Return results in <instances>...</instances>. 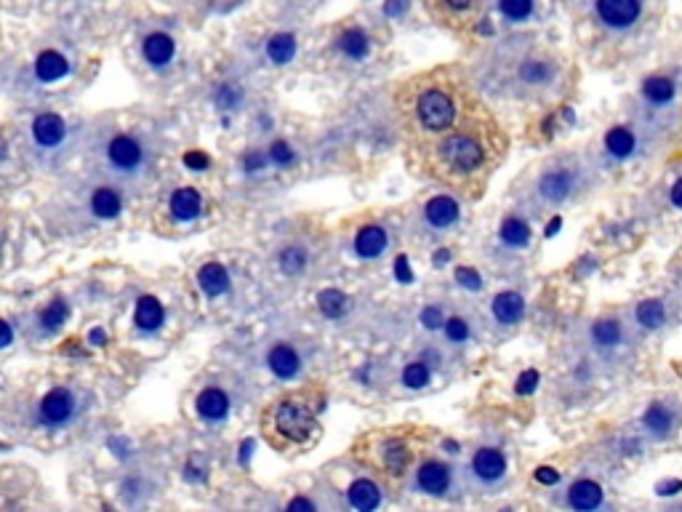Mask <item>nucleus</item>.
Segmentation results:
<instances>
[{"mask_svg": "<svg viewBox=\"0 0 682 512\" xmlns=\"http://www.w3.org/2000/svg\"><path fill=\"white\" fill-rule=\"evenodd\" d=\"M507 139L501 134L499 120L485 107L467 123L445 134L411 144L413 158L419 160L424 174L448 184L464 195H480L493 168L504 158Z\"/></svg>", "mask_w": 682, "mask_h": 512, "instance_id": "1", "label": "nucleus"}, {"mask_svg": "<svg viewBox=\"0 0 682 512\" xmlns=\"http://www.w3.org/2000/svg\"><path fill=\"white\" fill-rule=\"evenodd\" d=\"M320 432L318 416L312 406L299 395H283L272 400L262 414V435L272 448H310Z\"/></svg>", "mask_w": 682, "mask_h": 512, "instance_id": "2", "label": "nucleus"}, {"mask_svg": "<svg viewBox=\"0 0 682 512\" xmlns=\"http://www.w3.org/2000/svg\"><path fill=\"white\" fill-rule=\"evenodd\" d=\"M355 456L360 462L371 464L373 470L387 475V478H403L405 472L411 470L416 448L405 435L400 432H376L355 448Z\"/></svg>", "mask_w": 682, "mask_h": 512, "instance_id": "3", "label": "nucleus"}, {"mask_svg": "<svg viewBox=\"0 0 682 512\" xmlns=\"http://www.w3.org/2000/svg\"><path fill=\"white\" fill-rule=\"evenodd\" d=\"M682 91V80L677 72H656L643 80L640 86V102L651 115H672L677 96Z\"/></svg>", "mask_w": 682, "mask_h": 512, "instance_id": "4", "label": "nucleus"}, {"mask_svg": "<svg viewBox=\"0 0 682 512\" xmlns=\"http://www.w3.org/2000/svg\"><path fill=\"white\" fill-rule=\"evenodd\" d=\"M597 22L611 32H629L643 22L645 0H595Z\"/></svg>", "mask_w": 682, "mask_h": 512, "instance_id": "5", "label": "nucleus"}, {"mask_svg": "<svg viewBox=\"0 0 682 512\" xmlns=\"http://www.w3.org/2000/svg\"><path fill=\"white\" fill-rule=\"evenodd\" d=\"M107 163H110L118 174H136L144 166V147L139 139L128 134H115L107 142Z\"/></svg>", "mask_w": 682, "mask_h": 512, "instance_id": "6", "label": "nucleus"}, {"mask_svg": "<svg viewBox=\"0 0 682 512\" xmlns=\"http://www.w3.org/2000/svg\"><path fill=\"white\" fill-rule=\"evenodd\" d=\"M78 411V400H75V392L67 390V387H56L48 395H43L38 406L40 422L48 424V427H64V424L72 422V416Z\"/></svg>", "mask_w": 682, "mask_h": 512, "instance_id": "7", "label": "nucleus"}, {"mask_svg": "<svg viewBox=\"0 0 682 512\" xmlns=\"http://www.w3.org/2000/svg\"><path fill=\"white\" fill-rule=\"evenodd\" d=\"M640 427L651 438L667 440L680 427V408L675 403H669V400H656L640 416Z\"/></svg>", "mask_w": 682, "mask_h": 512, "instance_id": "8", "label": "nucleus"}, {"mask_svg": "<svg viewBox=\"0 0 682 512\" xmlns=\"http://www.w3.org/2000/svg\"><path fill=\"white\" fill-rule=\"evenodd\" d=\"M469 470L475 475L483 486H496L499 480H504L507 475V456L501 454L499 448H477L475 456H472V464Z\"/></svg>", "mask_w": 682, "mask_h": 512, "instance_id": "9", "label": "nucleus"}, {"mask_svg": "<svg viewBox=\"0 0 682 512\" xmlns=\"http://www.w3.org/2000/svg\"><path fill=\"white\" fill-rule=\"evenodd\" d=\"M579 187V176L573 168H552L539 179V195L547 203H563Z\"/></svg>", "mask_w": 682, "mask_h": 512, "instance_id": "10", "label": "nucleus"}, {"mask_svg": "<svg viewBox=\"0 0 682 512\" xmlns=\"http://www.w3.org/2000/svg\"><path fill=\"white\" fill-rule=\"evenodd\" d=\"M453 486V470L445 462H437V459H427L416 470V488L421 494L429 496H445Z\"/></svg>", "mask_w": 682, "mask_h": 512, "instance_id": "11", "label": "nucleus"}, {"mask_svg": "<svg viewBox=\"0 0 682 512\" xmlns=\"http://www.w3.org/2000/svg\"><path fill=\"white\" fill-rule=\"evenodd\" d=\"M603 147L608 152V158L624 163V160L635 158L643 142H640V134L632 126H613L605 131Z\"/></svg>", "mask_w": 682, "mask_h": 512, "instance_id": "12", "label": "nucleus"}, {"mask_svg": "<svg viewBox=\"0 0 682 512\" xmlns=\"http://www.w3.org/2000/svg\"><path fill=\"white\" fill-rule=\"evenodd\" d=\"M67 136V123H64L62 115L56 112H43L38 118L32 120V139L38 147H59Z\"/></svg>", "mask_w": 682, "mask_h": 512, "instance_id": "13", "label": "nucleus"}, {"mask_svg": "<svg viewBox=\"0 0 682 512\" xmlns=\"http://www.w3.org/2000/svg\"><path fill=\"white\" fill-rule=\"evenodd\" d=\"M603 504H605V491L597 480L581 478V480H576V483H571V488H568V507H573V510L592 512V510H600Z\"/></svg>", "mask_w": 682, "mask_h": 512, "instance_id": "14", "label": "nucleus"}, {"mask_svg": "<svg viewBox=\"0 0 682 512\" xmlns=\"http://www.w3.org/2000/svg\"><path fill=\"white\" fill-rule=\"evenodd\" d=\"M461 216V208L459 203H456V198H451V195H435L432 200H427V206H424V222L429 224V227H435V230H448V227H453V224L459 222Z\"/></svg>", "mask_w": 682, "mask_h": 512, "instance_id": "15", "label": "nucleus"}, {"mask_svg": "<svg viewBox=\"0 0 682 512\" xmlns=\"http://www.w3.org/2000/svg\"><path fill=\"white\" fill-rule=\"evenodd\" d=\"M267 366L278 379H294L299 374V368H302V358H299V352L291 344L280 342L267 352Z\"/></svg>", "mask_w": 682, "mask_h": 512, "instance_id": "16", "label": "nucleus"}, {"mask_svg": "<svg viewBox=\"0 0 682 512\" xmlns=\"http://www.w3.org/2000/svg\"><path fill=\"white\" fill-rule=\"evenodd\" d=\"M142 54H144V62L152 64V67H166V64H171V59L176 56V43L171 35H166V32H152V35H147L142 43Z\"/></svg>", "mask_w": 682, "mask_h": 512, "instance_id": "17", "label": "nucleus"}, {"mask_svg": "<svg viewBox=\"0 0 682 512\" xmlns=\"http://www.w3.org/2000/svg\"><path fill=\"white\" fill-rule=\"evenodd\" d=\"M589 336H592V342L600 350H616V347L627 342V328H624V323L619 318H600L592 323Z\"/></svg>", "mask_w": 682, "mask_h": 512, "instance_id": "18", "label": "nucleus"}, {"mask_svg": "<svg viewBox=\"0 0 682 512\" xmlns=\"http://www.w3.org/2000/svg\"><path fill=\"white\" fill-rule=\"evenodd\" d=\"M389 235L387 230H381L376 224H365L363 230H357L355 235V254L360 259H376L387 251Z\"/></svg>", "mask_w": 682, "mask_h": 512, "instance_id": "19", "label": "nucleus"}, {"mask_svg": "<svg viewBox=\"0 0 682 512\" xmlns=\"http://www.w3.org/2000/svg\"><path fill=\"white\" fill-rule=\"evenodd\" d=\"M195 411L208 422H222L224 416L230 414V398L219 387H208L195 398Z\"/></svg>", "mask_w": 682, "mask_h": 512, "instance_id": "20", "label": "nucleus"}, {"mask_svg": "<svg viewBox=\"0 0 682 512\" xmlns=\"http://www.w3.org/2000/svg\"><path fill=\"white\" fill-rule=\"evenodd\" d=\"M635 323L645 331H659L669 323V307L664 299H643L635 307Z\"/></svg>", "mask_w": 682, "mask_h": 512, "instance_id": "21", "label": "nucleus"}, {"mask_svg": "<svg viewBox=\"0 0 682 512\" xmlns=\"http://www.w3.org/2000/svg\"><path fill=\"white\" fill-rule=\"evenodd\" d=\"M347 502L349 507H355L360 512H371L381 504V488L368 478L355 480L352 486L347 488Z\"/></svg>", "mask_w": 682, "mask_h": 512, "instance_id": "22", "label": "nucleus"}, {"mask_svg": "<svg viewBox=\"0 0 682 512\" xmlns=\"http://www.w3.org/2000/svg\"><path fill=\"white\" fill-rule=\"evenodd\" d=\"M525 315V299L517 291H501L496 299H493V318L504 323V326H512V323H520Z\"/></svg>", "mask_w": 682, "mask_h": 512, "instance_id": "23", "label": "nucleus"}, {"mask_svg": "<svg viewBox=\"0 0 682 512\" xmlns=\"http://www.w3.org/2000/svg\"><path fill=\"white\" fill-rule=\"evenodd\" d=\"M203 208V198L195 187H182L171 195V216L176 222H192Z\"/></svg>", "mask_w": 682, "mask_h": 512, "instance_id": "24", "label": "nucleus"}, {"mask_svg": "<svg viewBox=\"0 0 682 512\" xmlns=\"http://www.w3.org/2000/svg\"><path fill=\"white\" fill-rule=\"evenodd\" d=\"M166 320V312H163V304L155 299V296H139L134 310V323L136 328L142 331H158Z\"/></svg>", "mask_w": 682, "mask_h": 512, "instance_id": "25", "label": "nucleus"}, {"mask_svg": "<svg viewBox=\"0 0 682 512\" xmlns=\"http://www.w3.org/2000/svg\"><path fill=\"white\" fill-rule=\"evenodd\" d=\"M120 211H123V198H120V192L115 187L102 184V187H96L91 192V214L94 216H99V219H115Z\"/></svg>", "mask_w": 682, "mask_h": 512, "instance_id": "26", "label": "nucleus"}, {"mask_svg": "<svg viewBox=\"0 0 682 512\" xmlns=\"http://www.w3.org/2000/svg\"><path fill=\"white\" fill-rule=\"evenodd\" d=\"M198 283L206 291V296H222L230 288V272L224 270L219 262H208L198 270Z\"/></svg>", "mask_w": 682, "mask_h": 512, "instance_id": "27", "label": "nucleus"}, {"mask_svg": "<svg viewBox=\"0 0 682 512\" xmlns=\"http://www.w3.org/2000/svg\"><path fill=\"white\" fill-rule=\"evenodd\" d=\"M67 72H70V62H67V56H62L59 51H43V54L38 56V62H35V75H38V80H43V83H56V80H62Z\"/></svg>", "mask_w": 682, "mask_h": 512, "instance_id": "28", "label": "nucleus"}, {"mask_svg": "<svg viewBox=\"0 0 682 512\" xmlns=\"http://www.w3.org/2000/svg\"><path fill=\"white\" fill-rule=\"evenodd\" d=\"M339 51L349 59H365L368 51H371V38L368 32L360 30V27H349L339 35Z\"/></svg>", "mask_w": 682, "mask_h": 512, "instance_id": "29", "label": "nucleus"}, {"mask_svg": "<svg viewBox=\"0 0 682 512\" xmlns=\"http://www.w3.org/2000/svg\"><path fill=\"white\" fill-rule=\"evenodd\" d=\"M501 240L512 248H523L531 243V227L528 222H523L520 216H507L504 224H501Z\"/></svg>", "mask_w": 682, "mask_h": 512, "instance_id": "30", "label": "nucleus"}, {"mask_svg": "<svg viewBox=\"0 0 682 512\" xmlns=\"http://www.w3.org/2000/svg\"><path fill=\"white\" fill-rule=\"evenodd\" d=\"M555 78V67L549 62H541V59H528V62L520 64V80L528 83V86H547Z\"/></svg>", "mask_w": 682, "mask_h": 512, "instance_id": "31", "label": "nucleus"}, {"mask_svg": "<svg viewBox=\"0 0 682 512\" xmlns=\"http://www.w3.org/2000/svg\"><path fill=\"white\" fill-rule=\"evenodd\" d=\"M267 56L272 64H288L296 56V38L288 32H278L272 35L267 43Z\"/></svg>", "mask_w": 682, "mask_h": 512, "instance_id": "32", "label": "nucleus"}, {"mask_svg": "<svg viewBox=\"0 0 682 512\" xmlns=\"http://www.w3.org/2000/svg\"><path fill=\"white\" fill-rule=\"evenodd\" d=\"M318 307L326 318H341L349 307V299L341 294L339 288H326L318 294Z\"/></svg>", "mask_w": 682, "mask_h": 512, "instance_id": "33", "label": "nucleus"}, {"mask_svg": "<svg viewBox=\"0 0 682 512\" xmlns=\"http://www.w3.org/2000/svg\"><path fill=\"white\" fill-rule=\"evenodd\" d=\"M403 384L408 387V390H421V387H427L429 379H432V371H429V366L424 363V360H413V363H408V366L403 368Z\"/></svg>", "mask_w": 682, "mask_h": 512, "instance_id": "34", "label": "nucleus"}, {"mask_svg": "<svg viewBox=\"0 0 682 512\" xmlns=\"http://www.w3.org/2000/svg\"><path fill=\"white\" fill-rule=\"evenodd\" d=\"M278 262H280V270L286 272V275H299V272L307 267V251L299 246H286L283 251H280Z\"/></svg>", "mask_w": 682, "mask_h": 512, "instance_id": "35", "label": "nucleus"}, {"mask_svg": "<svg viewBox=\"0 0 682 512\" xmlns=\"http://www.w3.org/2000/svg\"><path fill=\"white\" fill-rule=\"evenodd\" d=\"M67 315H70L67 302H64V299H54V302L48 304L46 310L40 312V323H43V328H48V331H56L59 326H64Z\"/></svg>", "mask_w": 682, "mask_h": 512, "instance_id": "36", "label": "nucleus"}, {"mask_svg": "<svg viewBox=\"0 0 682 512\" xmlns=\"http://www.w3.org/2000/svg\"><path fill=\"white\" fill-rule=\"evenodd\" d=\"M499 11L509 22H525L533 14V0H499Z\"/></svg>", "mask_w": 682, "mask_h": 512, "instance_id": "37", "label": "nucleus"}, {"mask_svg": "<svg viewBox=\"0 0 682 512\" xmlns=\"http://www.w3.org/2000/svg\"><path fill=\"white\" fill-rule=\"evenodd\" d=\"M443 328H445V336H448V342L461 344V342H467V339H469L467 320L459 318V315H453V318L445 320Z\"/></svg>", "mask_w": 682, "mask_h": 512, "instance_id": "38", "label": "nucleus"}, {"mask_svg": "<svg viewBox=\"0 0 682 512\" xmlns=\"http://www.w3.org/2000/svg\"><path fill=\"white\" fill-rule=\"evenodd\" d=\"M270 158L272 163H278V166H291L296 160V152L291 150V144L288 142H275L270 147Z\"/></svg>", "mask_w": 682, "mask_h": 512, "instance_id": "39", "label": "nucleus"}, {"mask_svg": "<svg viewBox=\"0 0 682 512\" xmlns=\"http://www.w3.org/2000/svg\"><path fill=\"white\" fill-rule=\"evenodd\" d=\"M536 387H539V371L528 368V371H523V374H520V379H517L515 392L517 395H531Z\"/></svg>", "mask_w": 682, "mask_h": 512, "instance_id": "40", "label": "nucleus"}, {"mask_svg": "<svg viewBox=\"0 0 682 512\" xmlns=\"http://www.w3.org/2000/svg\"><path fill=\"white\" fill-rule=\"evenodd\" d=\"M456 280H459L464 288H469V291H477V288L483 286V280H480L477 270H469V267H459V270H456Z\"/></svg>", "mask_w": 682, "mask_h": 512, "instance_id": "41", "label": "nucleus"}, {"mask_svg": "<svg viewBox=\"0 0 682 512\" xmlns=\"http://www.w3.org/2000/svg\"><path fill=\"white\" fill-rule=\"evenodd\" d=\"M184 166L192 168V171H206L208 166H211V158H208L206 152L200 150H192L184 155Z\"/></svg>", "mask_w": 682, "mask_h": 512, "instance_id": "42", "label": "nucleus"}, {"mask_svg": "<svg viewBox=\"0 0 682 512\" xmlns=\"http://www.w3.org/2000/svg\"><path fill=\"white\" fill-rule=\"evenodd\" d=\"M238 91L232 86H219V91H216V104L219 107H224V110H232L235 104H238Z\"/></svg>", "mask_w": 682, "mask_h": 512, "instance_id": "43", "label": "nucleus"}, {"mask_svg": "<svg viewBox=\"0 0 682 512\" xmlns=\"http://www.w3.org/2000/svg\"><path fill=\"white\" fill-rule=\"evenodd\" d=\"M443 312H440V307H427V310L421 312V323L427 328H437V326H445L443 323Z\"/></svg>", "mask_w": 682, "mask_h": 512, "instance_id": "44", "label": "nucleus"}, {"mask_svg": "<svg viewBox=\"0 0 682 512\" xmlns=\"http://www.w3.org/2000/svg\"><path fill=\"white\" fill-rule=\"evenodd\" d=\"M395 275H397V280H400V283H411V280H413L411 264H408V256H405V254L397 256V262H395Z\"/></svg>", "mask_w": 682, "mask_h": 512, "instance_id": "45", "label": "nucleus"}, {"mask_svg": "<svg viewBox=\"0 0 682 512\" xmlns=\"http://www.w3.org/2000/svg\"><path fill=\"white\" fill-rule=\"evenodd\" d=\"M536 480H539L541 486H557L560 483V472L555 467H539L536 470Z\"/></svg>", "mask_w": 682, "mask_h": 512, "instance_id": "46", "label": "nucleus"}, {"mask_svg": "<svg viewBox=\"0 0 682 512\" xmlns=\"http://www.w3.org/2000/svg\"><path fill=\"white\" fill-rule=\"evenodd\" d=\"M448 11H453V14H467L469 8L475 6V0H440Z\"/></svg>", "mask_w": 682, "mask_h": 512, "instance_id": "47", "label": "nucleus"}, {"mask_svg": "<svg viewBox=\"0 0 682 512\" xmlns=\"http://www.w3.org/2000/svg\"><path fill=\"white\" fill-rule=\"evenodd\" d=\"M682 491V480H661L656 486V494L659 496H669V494H680Z\"/></svg>", "mask_w": 682, "mask_h": 512, "instance_id": "48", "label": "nucleus"}, {"mask_svg": "<svg viewBox=\"0 0 682 512\" xmlns=\"http://www.w3.org/2000/svg\"><path fill=\"white\" fill-rule=\"evenodd\" d=\"M669 203L682 211V176L675 184H672V187H669Z\"/></svg>", "mask_w": 682, "mask_h": 512, "instance_id": "49", "label": "nucleus"}, {"mask_svg": "<svg viewBox=\"0 0 682 512\" xmlns=\"http://www.w3.org/2000/svg\"><path fill=\"white\" fill-rule=\"evenodd\" d=\"M288 510H315V502L304 499V496H296V499L288 502Z\"/></svg>", "mask_w": 682, "mask_h": 512, "instance_id": "50", "label": "nucleus"}, {"mask_svg": "<svg viewBox=\"0 0 682 512\" xmlns=\"http://www.w3.org/2000/svg\"><path fill=\"white\" fill-rule=\"evenodd\" d=\"M560 227H563V219H560V216H555V219H552V222L547 224V230H544V235H547V238H555L557 232H560Z\"/></svg>", "mask_w": 682, "mask_h": 512, "instance_id": "51", "label": "nucleus"}, {"mask_svg": "<svg viewBox=\"0 0 682 512\" xmlns=\"http://www.w3.org/2000/svg\"><path fill=\"white\" fill-rule=\"evenodd\" d=\"M262 166H264V155H259V152H256V155H248L246 158L248 171H254V168H262Z\"/></svg>", "mask_w": 682, "mask_h": 512, "instance_id": "52", "label": "nucleus"}, {"mask_svg": "<svg viewBox=\"0 0 682 512\" xmlns=\"http://www.w3.org/2000/svg\"><path fill=\"white\" fill-rule=\"evenodd\" d=\"M91 342H94V344H104V331H102V328H94V331H91Z\"/></svg>", "mask_w": 682, "mask_h": 512, "instance_id": "53", "label": "nucleus"}, {"mask_svg": "<svg viewBox=\"0 0 682 512\" xmlns=\"http://www.w3.org/2000/svg\"><path fill=\"white\" fill-rule=\"evenodd\" d=\"M3 334H6L3 336V344H11V326H8V320L3 323Z\"/></svg>", "mask_w": 682, "mask_h": 512, "instance_id": "54", "label": "nucleus"}, {"mask_svg": "<svg viewBox=\"0 0 682 512\" xmlns=\"http://www.w3.org/2000/svg\"><path fill=\"white\" fill-rule=\"evenodd\" d=\"M445 259H451V254H448V251H445V248H443V251H437V259H435V262H437V264H443Z\"/></svg>", "mask_w": 682, "mask_h": 512, "instance_id": "55", "label": "nucleus"}, {"mask_svg": "<svg viewBox=\"0 0 682 512\" xmlns=\"http://www.w3.org/2000/svg\"><path fill=\"white\" fill-rule=\"evenodd\" d=\"M680 510H682V504H680Z\"/></svg>", "mask_w": 682, "mask_h": 512, "instance_id": "56", "label": "nucleus"}]
</instances>
